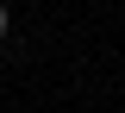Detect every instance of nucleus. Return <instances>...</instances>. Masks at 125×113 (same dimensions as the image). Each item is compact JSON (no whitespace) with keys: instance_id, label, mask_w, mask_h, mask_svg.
<instances>
[{"instance_id":"nucleus-1","label":"nucleus","mask_w":125,"mask_h":113,"mask_svg":"<svg viewBox=\"0 0 125 113\" xmlns=\"http://www.w3.org/2000/svg\"><path fill=\"white\" fill-rule=\"evenodd\" d=\"M6 32H13V13H6V0H0V38H6Z\"/></svg>"}]
</instances>
